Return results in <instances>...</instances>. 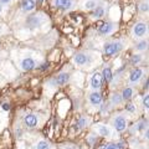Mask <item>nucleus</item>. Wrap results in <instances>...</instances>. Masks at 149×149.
<instances>
[{
    "instance_id": "f257e3e1",
    "label": "nucleus",
    "mask_w": 149,
    "mask_h": 149,
    "mask_svg": "<svg viewBox=\"0 0 149 149\" xmlns=\"http://www.w3.org/2000/svg\"><path fill=\"white\" fill-rule=\"evenodd\" d=\"M125 45H127V41L124 39H116L107 41V42L103 44V52L107 56H116L125 49Z\"/></svg>"
},
{
    "instance_id": "f03ea898",
    "label": "nucleus",
    "mask_w": 149,
    "mask_h": 149,
    "mask_svg": "<svg viewBox=\"0 0 149 149\" xmlns=\"http://www.w3.org/2000/svg\"><path fill=\"white\" fill-rule=\"evenodd\" d=\"M97 56V54L92 52V51H78L73 56V63L78 67H85L91 66L93 63V60Z\"/></svg>"
},
{
    "instance_id": "7ed1b4c3",
    "label": "nucleus",
    "mask_w": 149,
    "mask_h": 149,
    "mask_svg": "<svg viewBox=\"0 0 149 149\" xmlns=\"http://www.w3.org/2000/svg\"><path fill=\"white\" fill-rule=\"evenodd\" d=\"M147 34H148V22L144 20H138L137 22H134V25L130 29V35L136 40L144 39Z\"/></svg>"
},
{
    "instance_id": "20e7f679",
    "label": "nucleus",
    "mask_w": 149,
    "mask_h": 149,
    "mask_svg": "<svg viewBox=\"0 0 149 149\" xmlns=\"http://www.w3.org/2000/svg\"><path fill=\"white\" fill-rule=\"evenodd\" d=\"M112 128L117 132H124L128 128V117L124 113H117L112 118Z\"/></svg>"
},
{
    "instance_id": "39448f33",
    "label": "nucleus",
    "mask_w": 149,
    "mask_h": 149,
    "mask_svg": "<svg viewBox=\"0 0 149 149\" xmlns=\"http://www.w3.org/2000/svg\"><path fill=\"white\" fill-rule=\"evenodd\" d=\"M108 9H109L108 3L104 1V0H101L98 5L93 9V10H91L90 16L92 20H101V19H103L108 14Z\"/></svg>"
},
{
    "instance_id": "423d86ee",
    "label": "nucleus",
    "mask_w": 149,
    "mask_h": 149,
    "mask_svg": "<svg viewBox=\"0 0 149 149\" xmlns=\"http://www.w3.org/2000/svg\"><path fill=\"white\" fill-rule=\"evenodd\" d=\"M117 30H118V24L117 22H111V21L102 22L97 27V32L102 36H109L112 34H114Z\"/></svg>"
},
{
    "instance_id": "0eeeda50",
    "label": "nucleus",
    "mask_w": 149,
    "mask_h": 149,
    "mask_svg": "<svg viewBox=\"0 0 149 149\" xmlns=\"http://www.w3.org/2000/svg\"><path fill=\"white\" fill-rule=\"evenodd\" d=\"M76 0H52V6L61 11H71L76 8Z\"/></svg>"
},
{
    "instance_id": "6e6552de",
    "label": "nucleus",
    "mask_w": 149,
    "mask_h": 149,
    "mask_svg": "<svg viewBox=\"0 0 149 149\" xmlns=\"http://www.w3.org/2000/svg\"><path fill=\"white\" fill-rule=\"evenodd\" d=\"M95 130L96 133L98 134L100 137H104V138H111L113 136V128L109 127L107 124H103V123H98L95 125Z\"/></svg>"
},
{
    "instance_id": "1a4fd4ad",
    "label": "nucleus",
    "mask_w": 149,
    "mask_h": 149,
    "mask_svg": "<svg viewBox=\"0 0 149 149\" xmlns=\"http://www.w3.org/2000/svg\"><path fill=\"white\" fill-rule=\"evenodd\" d=\"M39 116L35 114V113H30V114H26L24 117V125L29 129H34L39 125Z\"/></svg>"
},
{
    "instance_id": "9d476101",
    "label": "nucleus",
    "mask_w": 149,
    "mask_h": 149,
    "mask_svg": "<svg viewBox=\"0 0 149 149\" xmlns=\"http://www.w3.org/2000/svg\"><path fill=\"white\" fill-rule=\"evenodd\" d=\"M44 14H35V15H31L27 17V20H26V25L29 26V27H39L40 25H42V22H44Z\"/></svg>"
},
{
    "instance_id": "9b49d317",
    "label": "nucleus",
    "mask_w": 149,
    "mask_h": 149,
    "mask_svg": "<svg viewBox=\"0 0 149 149\" xmlns=\"http://www.w3.org/2000/svg\"><path fill=\"white\" fill-rule=\"evenodd\" d=\"M91 88L93 91H98L102 88V85H103V78H102L101 72H95L91 77Z\"/></svg>"
},
{
    "instance_id": "f8f14e48",
    "label": "nucleus",
    "mask_w": 149,
    "mask_h": 149,
    "mask_svg": "<svg viewBox=\"0 0 149 149\" xmlns=\"http://www.w3.org/2000/svg\"><path fill=\"white\" fill-rule=\"evenodd\" d=\"M88 102L93 107H100L102 104V93L100 91H93L88 95Z\"/></svg>"
},
{
    "instance_id": "ddd939ff",
    "label": "nucleus",
    "mask_w": 149,
    "mask_h": 149,
    "mask_svg": "<svg viewBox=\"0 0 149 149\" xmlns=\"http://www.w3.org/2000/svg\"><path fill=\"white\" fill-rule=\"evenodd\" d=\"M143 74H144V70L141 68V67H137V68L132 70L130 73H129V82L132 83V85H134V83H138L139 81L142 80Z\"/></svg>"
},
{
    "instance_id": "4468645a",
    "label": "nucleus",
    "mask_w": 149,
    "mask_h": 149,
    "mask_svg": "<svg viewBox=\"0 0 149 149\" xmlns=\"http://www.w3.org/2000/svg\"><path fill=\"white\" fill-rule=\"evenodd\" d=\"M36 61L32 57H25L21 60L20 62V68L22 71H32L36 67Z\"/></svg>"
},
{
    "instance_id": "2eb2a0df",
    "label": "nucleus",
    "mask_w": 149,
    "mask_h": 149,
    "mask_svg": "<svg viewBox=\"0 0 149 149\" xmlns=\"http://www.w3.org/2000/svg\"><path fill=\"white\" fill-rule=\"evenodd\" d=\"M20 8L24 13H31L36 8V0H21Z\"/></svg>"
},
{
    "instance_id": "dca6fc26",
    "label": "nucleus",
    "mask_w": 149,
    "mask_h": 149,
    "mask_svg": "<svg viewBox=\"0 0 149 149\" xmlns=\"http://www.w3.org/2000/svg\"><path fill=\"white\" fill-rule=\"evenodd\" d=\"M90 122H91V119L87 117V116H81L80 118H78L77 120H76V123H74V129L76 130H78V129H85L88 124H90Z\"/></svg>"
},
{
    "instance_id": "f3484780",
    "label": "nucleus",
    "mask_w": 149,
    "mask_h": 149,
    "mask_svg": "<svg viewBox=\"0 0 149 149\" xmlns=\"http://www.w3.org/2000/svg\"><path fill=\"white\" fill-rule=\"evenodd\" d=\"M55 81L57 83V86H63L70 81V73L68 72H61L55 77Z\"/></svg>"
},
{
    "instance_id": "a211bd4d",
    "label": "nucleus",
    "mask_w": 149,
    "mask_h": 149,
    "mask_svg": "<svg viewBox=\"0 0 149 149\" xmlns=\"http://www.w3.org/2000/svg\"><path fill=\"white\" fill-rule=\"evenodd\" d=\"M100 1L101 0H85L81 8H82V10H85V11H91L98 5Z\"/></svg>"
},
{
    "instance_id": "6ab92c4d",
    "label": "nucleus",
    "mask_w": 149,
    "mask_h": 149,
    "mask_svg": "<svg viewBox=\"0 0 149 149\" xmlns=\"http://www.w3.org/2000/svg\"><path fill=\"white\" fill-rule=\"evenodd\" d=\"M34 149H54V146L47 141V139H40L39 142L35 143Z\"/></svg>"
},
{
    "instance_id": "aec40b11",
    "label": "nucleus",
    "mask_w": 149,
    "mask_h": 149,
    "mask_svg": "<svg viewBox=\"0 0 149 149\" xmlns=\"http://www.w3.org/2000/svg\"><path fill=\"white\" fill-rule=\"evenodd\" d=\"M122 102H123L122 96H120L118 92L112 93V96H111V98H109V104L112 107H117V106H119L120 103H122Z\"/></svg>"
},
{
    "instance_id": "412c9836",
    "label": "nucleus",
    "mask_w": 149,
    "mask_h": 149,
    "mask_svg": "<svg viewBox=\"0 0 149 149\" xmlns=\"http://www.w3.org/2000/svg\"><path fill=\"white\" fill-rule=\"evenodd\" d=\"M134 49H136V51H138V52H144V51L148 50V40L147 39H141L137 42V45L134 46Z\"/></svg>"
},
{
    "instance_id": "4be33fe9",
    "label": "nucleus",
    "mask_w": 149,
    "mask_h": 149,
    "mask_svg": "<svg viewBox=\"0 0 149 149\" xmlns=\"http://www.w3.org/2000/svg\"><path fill=\"white\" fill-rule=\"evenodd\" d=\"M101 74H102L103 81H106V82H112V80H113V72H112V70L109 67H104L102 70Z\"/></svg>"
},
{
    "instance_id": "5701e85b",
    "label": "nucleus",
    "mask_w": 149,
    "mask_h": 149,
    "mask_svg": "<svg viewBox=\"0 0 149 149\" xmlns=\"http://www.w3.org/2000/svg\"><path fill=\"white\" fill-rule=\"evenodd\" d=\"M133 95H134L133 88H132V87H125L120 96H122V100H123V101H129V100L133 97Z\"/></svg>"
},
{
    "instance_id": "b1692460",
    "label": "nucleus",
    "mask_w": 149,
    "mask_h": 149,
    "mask_svg": "<svg viewBox=\"0 0 149 149\" xmlns=\"http://www.w3.org/2000/svg\"><path fill=\"white\" fill-rule=\"evenodd\" d=\"M138 11L141 14H147L149 11V3H148V0H142V1L138 4Z\"/></svg>"
},
{
    "instance_id": "393cba45",
    "label": "nucleus",
    "mask_w": 149,
    "mask_h": 149,
    "mask_svg": "<svg viewBox=\"0 0 149 149\" xmlns=\"http://www.w3.org/2000/svg\"><path fill=\"white\" fill-rule=\"evenodd\" d=\"M142 60H143V57H142L141 52H139V54H134L132 57H130V63H132V65H138L139 62H142Z\"/></svg>"
},
{
    "instance_id": "a878e982",
    "label": "nucleus",
    "mask_w": 149,
    "mask_h": 149,
    "mask_svg": "<svg viewBox=\"0 0 149 149\" xmlns=\"http://www.w3.org/2000/svg\"><path fill=\"white\" fill-rule=\"evenodd\" d=\"M144 128H147V120L142 119L133 127V130H144Z\"/></svg>"
},
{
    "instance_id": "bb28decb",
    "label": "nucleus",
    "mask_w": 149,
    "mask_h": 149,
    "mask_svg": "<svg viewBox=\"0 0 149 149\" xmlns=\"http://www.w3.org/2000/svg\"><path fill=\"white\" fill-rule=\"evenodd\" d=\"M125 111L130 112V113H134V112L137 111V108H136V106H134L133 103H128L127 106H125Z\"/></svg>"
},
{
    "instance_id": "cd10ccee",
    "label": "nucleus",
    "mask_w": 149,
    "mask_h": 149,
    "mask_svg": "<svg viewBox=\"0 0 149 149\" xmlns=\"http://www.w3.org/2000/svg\"><path fill=\"white\" fill-rule=\"evenodd\" d=\"M143 107L146 108V111H148L149 108V96L146 95V97H144V100H143Z\"/></svg>"
},
{
    "instance_id": "c85d7f7f",
    "label": "nucleus",
    "mask_w": 149,
    "mask_h": 149,
    "mask_svg": "<svg viewBox=\"0 0 149 149\" xmlns=\"http://www.w3.org/2000/svg\"><path fill=\"white\" fill-rule=\"evenodd\" d=\"M116 146H117L118 149H125L127 148V143H125L124 141H119V142L116 143Z\"/></svg>"
},
{
    "instance_id": "c756f323",
    "label": "nucleus",
    "mask_w": 149,
    "mask_h": 149,
    "mask_svg": "<svg viewBox=\"0 0 149 149\" xmlns=\"http://www.w3.org/2000/svg\"><path fill=\"white\" fill-rule=\"evenodd\" d=\"M97 142V137L95 136V134H91L90 137H88V143L90 144H95Z\"/></svg>"
},
{
    "instance_id": "7c9ffc66",
    "label": "nucleus",
    "mask_w": 149,
    "mask_h": 149,
    "mask_svg": "<svg viewBox=\"0 0 149 149\" xmlns=\"http://www.w3.org/2000/svg\"><path fill=\"white\" fill-rule=\"evenodd\" d=\"M14 0H0V4H1L3 6H8L9 4H11Z\"/></svg>"
},
{
    "instance_id": "2f4dec72",
    "label": "nucleus",
    "mask_w": 149,
    "mask_h": 149,
    "mask_svg": "<svg viewBox=\"0 0 149 149\" xmlns=\"http://www.w3.org/2000/svg\"><path fill=\"white\" fill-rule=\"evenodd\" d=\"M104 149H118V148H117V146H116V143H109Z\"/></svg>"
},
{
    "instance_id": "473e14b6",
    "label": "nucleus",
    "mask_w": 149,
    "mask_h": 149,
    "mask_svg": "<svg viewBox=\"0 0 149 149\" xmlns=\"http://www.w3.org/2000/svg\"><path fill=\"white\" fill-rule=\"evenodd\" d=\"M47 67H49V62H45V63H42V66H40L39 68L40 70H46Z\"/></svg>"
},
{
    "instance_id": "72a5a7b5",
    "label": "nucleus",
    "mask_w": 149,
    "mask_h": 149,
    "mask_svg": "<svg viewBox=\"0 0 149 149\" xmlns=\"http://www.w3.org/2000/svg\"><path fill=\"white\" fill-rule=\"evenodd\" d=\"M3 109L4 111H9V109H10V106H9L8 103H4L3 104Z\"/></svg>"
},
{
    "instance_id": "f704fd0d",
    "label": "nucleus",
    "mask_w": 149,
    "mask_h": 149,
    "mask_svg": "<svg viewBox=\"0 0 149 149\" xmlns=\"http://www.w3.org/2000/svg\"><path fill=\"white\" fill-rule=\"evenodd\" d=\"M62 149H77V148L73 147V146H66V147H63Z\"/></svg>"
},
{
    "instance_id": "c9c22d12",
    "label": "nucleus",
    "mask_w": 149,
    "mask_h": 149,
    "mask_svg": "<svg viewBox=\"0 0 149 149\" xmlns=\"http://www.w3.org/2000/svg\"><path fill=\"white\" fill-rule=\"evenodd\" d=\"M3 9H4V6L1 5V4H0V14H1V11H3Z\"/></svg>"
},
{
    "instance_id": "e433bc0d",
    "label": "nucleus",
    "mask_w": 149,
    "mask_h": 149,
    "mask_svg": "<svg viewBox=\"0 0 149 149\" xmlns=\"http://www.w3.org/2000/svg\"><path fill=\"white\" fill-rule=\"evenodd\" d=\"M42 1H44V0H39V3H40V4H41V3H42Z\"/></svg>"
}]
</instances>
